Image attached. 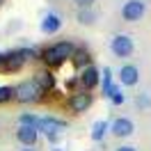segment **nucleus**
<instances>
[{
  "label": "nucleus",
  "mask_w": 151,
  "mask_h": 151,
  "mask_svg": "<svg viewBox=\"0 0 151 151\" xmlns=\"http://www.w3.org/2000/svg\"><path fill=\"white\" fill-rule=\"evenodd\" d=\"M76 53V46L73 41H57V44H53V46H48L44 53H41V57H44V62L50 66H60L64 64L66 60H71Z\"/></svg>",
  "instance_id": "obj_1"
},
{
  "label": "nucleus",
  "mask_w": 151,
  "mask_h": 151,
  "mask_svg": "<svg viewBox=\"0 0 151 151\" xmlns=\"http://www.w3.org/2000/svg\"><path fill=\"white\" fill-rule=\"evenodd\" d=\"M39 96H41V89L35 80H23L14 87V99L19 103H35V101H39Z\"/></svg>",
  "instance_id": "obj_2"
},
{
  "label": "nucleus",
  "mask_w": 151,
  "mask_h": 151,
  "mask_svg": "<svg viewBox=\"0 0 151 151\" xmlns=\"http://www.w3.org/2000/svg\"><path fill=\"white\" fill-rule=\"evenodd\" d=\"M144 12H147L144 0H128V2H124V7H122V19L133 23V21H140L144 16Z\"/></svg>",
  "instance_id": "obj_3"
},
{
  "label": "nucleus",
  "mask_w": 151,
  "mask_h": 151,
  "mask_svg": "<svg viewBox=\"0 0 151 151\" xmlns=\"http://www.w3.org/2000/svg\"><path fill=\"white\" fill-rule=\"evenodd\" d=\"M110 48H112V53L117 57H128L133 53V39L128 35H117V37L110 41Z\"/></svg>",
  "instance_id": "obj_4"
},
{
  "label": "nucleus",
  "mask_w": 151,
  "mask_h": 151,
  "mask_svg": "<svg viewBox=\"0 0 151 151\" xmlns=\"http://www.w3.org/2000/svg\"><path fill=\"white\" fill-rule=\"evenodd\" d=\"M89 105H92V94L89 92H76L69 99V108L73 112H85V110H89Z\"/></svg>",
  "instance_id": "obj_5"
},
{
  "label": "nucleus",
  "mask_w": 151,
  "mask_h": 151,
  "mask_svg": "<svg viewBox=\"0 0 151 151\" xmlns=\"http://www.w3.org/2000/svg\"><path fill=\"white\" fill-rule=\"evenodd\" d=\"M137 80H140L137 66H133V64H124L122 69H119V83H122V85L133 87V85H137Z\"/></svg>",
  "instance_id": "obj_6"
},
{
  "label": "nucleus",
  "mask_w": 151,
  "mask_h": 151,
  "mask_svg": "<svg viewBox=\"0 0 151 151\" xmlns=\"http://www.w3.org/2000/svg\"><path fill=\"white\" fill-rule=\"evenodd\" d=\"M99 80H101V71L96 69V66H87L83 69V73H80V83L85 89H94L99 85Z\"/></svg>",
  "instance_id": "obj_7"
},
{
  "label": "nucleus",
  "mask_w": 151,
  "mask_h": 151,
  "mask_svg": "<svg viewBox=\"0 0 151 151\" xmlns=\"http://www.w3.org/2000/svg\"><path fill=\"white\" fill-rule=\"evenodd\" d=\"M37 137H39V133L35 126H19V131H16V140L21 144H25V147H32L37 142Z\"/></svg>",
  "instance_id": "obj_8"
},
{
  "label": "nucleus",
  "mask_w": 151,
  "mask_h": 151,
  "mask_svg": "<svg viewBox=\"0 0 151 151\" xmlns=\"http://www.w3.org/2000/svg\"><path fill=\"white\" fill-rule=\"evenodd\" d=\"M62 128H66V122L57 119V117H41L37 131H46V135H50V133H57Z\"/></svg>",
  "instance_id": "obj_9"
},
{
  "label": "nucleus",
  "mask_w": 151,
  "mask_h": 151,
  "mask_svg": "<svg viewBox=\"0 0 151 151\" xmlns=\"http://www.w3.org/2000/svg\"><path fill=\"white\" fill-rule=\"evenodd\" d=\"M133 122L131 119H126V117H119V119H114L112 126H110V131H112V135H117V137H126V135H131L133 133Z\"/></svg>",
  "instance_id": "obj_10"
},
{
  "label": "nucleus",
  "mask_w": 151,
  "mask_h": 151,
  "mask_svg": "<svg viewBox=\"0 0 151 151\" xmlns=\"http://www.w3.org/2000/svg\"><path fill=\"white\" fill-rule=\"evenodd\" d=\"M35 83L39 85V89H41V92H50V89L55 87V76L50 73L48 69H41V71H37V73H35Z\"/></svg>",
  "instance_id": "obj_11"
},
{
  "label": "nucleus",
  "mask_w": 151,
  "mask_h": 151,
  "mask_svg": "<svg viewBox=\"0 0 151 151\" xmlns=\"http://www.w3.org/2000/svg\"><path fill=\"white\" fill-rule=\"evenodd\" d=\"M60 28H62V19H60L57 14L50 12V14L44 16V21H41V32H44V35H55Z\"/></svg>",
  "instance_id": "obj_12"
},
{
  "label": "nucleus",
  "mask_w": 151,
  "mask_h": 151,
  "mask_svg": "<svg viewBox=\"0 0 151 151\" xmlns=\"http://www.w3.org/2000/svg\"><path fill=\"white\" fill-rule=\"evenodd\" d=\"M23 62H25L23 53H21V50H14V53H7V55H5L2 69H5V71H19L21 66H23Z\"/></svg>",
  "instance_id": "obj_13"
},
{
  "label": "nucleus",
  "mask_w": 151,
  "mask_h": 151,
  "mask_svg": "<svg viewBox=\"0 0 151 151\" xmlns=\"http://www.w3.org/2000/svg\"><path fill=\"white\" fill-rule=\"evenodd\" d=\"M89 60H92V57H89V50H87V48H76L73 57H71L73 66H76V69H80V71L87 69V66H92V64H89Z\"/></svg>",
  "instance_id": "obj_14"
},
{
  "label": "nucleus",
  "mask_w": 151,
  "mask_h": 151,
  "mask_svg": "<svg viewBox=\"0 0 151 151\" xmlns=\"http://www.w3.org/2000/svg\"><path fill=\"white\" fill-rule=\"evenodd\" d=\"M105 133H108V122L99 119V122L92 126V140H94V142H101L105 137Z\"/></svg>",
  "instance_id": "obj_15"
},
{
  "label": "nucleus",
  "mask_w": 151,
  "mask_h": 151,
  "mask_svg": "<svg viewBox=\"0 0 151 151\" xmlns=\"http://www.w3.org/2000/svg\"><path fill=\"white\" fill-rule=\"evenodd\" d=\"M39 122H41V117L30 114V112H25V114H21V117H19V124H21V126H35V128H39Z\"/></svg>",
  "instance_id": "obj_16"
},
{
  "label": "nucleus",
  "mask_w": 151,
  "mask_h": 151,
  "mask_svg": "<svg viewBox=\"0 0 151 151\" xmlns=\"http://www.w3.org/2000/svg\"><path fill=\"white\" fill-rule=\"evenodd\" d=\"M101 78H103V94L108 96V92L112 89V69L105 66L103 71H101Z\"/></svg>",
  "instance_id": "obj_17"
},
{
  "label": "nucleus",
  "mask_w": 151,
  "mask_h": 151,
  "mask_svg": "<svg viewBox=\"0 0 151 151\" xmlns=\"http://www.w3.org/2000/svg\"><path fill=\"white\" fill-rule=\"evenodd\" d=\"M96 21V14L92 9H80L78 12V23H83V25H92Z\"/></svg>",
  "instance_id": "obj_18"
},
{
  "label": "nucleus",
  "mask_w": 151,
  "mask_h": 151,
  "mask_svg": "<svg viewBox=\"0 0 151 151\" xmlns=\"http://www.w3.org/2000/svg\"><path fill=\"white\" fill-rule=\"evenodd\" d=\"M12 96H14V87H7V85H2V87H0V103L9 101Z\"/></svg>",
  "instance_id": "obj_19"
},
{
  "label": "nucleus",
  "mask_w": 151,
  "mask_h": 151,
  "mask_svg": "<svg viewBox=\"0 0 151 151\" xmlns=\"http://www.w3.org/2000/svg\"><path fill=\"white\" fill-rule=\"evenodd\" d=\"M73 2L80 7V9H89V7L94 5V0H73Z\"/></svg>",
  "instance_id": "obj_20"
},
{
  "label": "nucleus",
  "mask_w": 151,
  "mask_h": 151,
  "mask_svg": "<svg viewBox=\"0 0 151 151\" xmlns=\"http://www.w3.org/2000/svg\"><path fill=\"white\" fill-rule=\"evenodd\" d=\"M137 105H151V101L147 96H140V99H137Z\"/></svg>",
  "instance_id": "obj_21"
},
{
  "label": "nucleus",
  "mask_w": 151,
  "mask_h": 151,
  "mask_svg": "<svg viewBox=\"0 0 151 151\" xmlns=\"http://www.w3.org/2000/svg\"><path fill=\"white\" fill-rule=\"evenodd\" d=\"M117 151H137V149H135V147H119Z\"/></svg>",
  "instance_id": "obj_22"
},
{
  "label": "nucleus",
  "mask_w": 151,
  "mask_h": 151,
  "mask_svg": "<svg viewBox=\"0 0 151 151\" xmlns=\"http://www.w3.org/2000/svg\"><path fill=\"white\" fill-rule=\"evenodd\" d=\"M46 137H48L50 142H57V133H50V135H46Z\"/></svg>",
  "instance_id": "obj_23"
},
{
  "label": "nucleus",
  "mask_w": 151,
  "mask_h": 151,
  "mask_svg": "<svg viewBox=\"0 0 151 151\" xmlns=\"http://www.w3.org/2000/svg\"><path fill=\"white\" fill-rule=\"evenodd\" d=\"M5 55H7V53H0V66L5 64Z\"/></svg>",
  "instance_id": "obj_24"
},
{
  "label": "nucleus",
  "mask_w": 151,
  "mask_h": 151,
  "mask_svg": "<svg viewBox=\"0 0 151 151\" xmlns=\"http://www.w3.org/2000/svg\"><path fill=\"white\" fill-rule=\"evenodd\" d=\"M21 151H35V149H30V147H25V149H21Z\"/></svg>",
  "instance_id": "obj_25"
},
{
  "label": "nucleus",
  "mask_w": 151,
  "mask_h": 151,
  "mask_svg": "<svg viewBox=\"0 0 151 151\" xmlns=\"http://www.w3.org/2000/svg\"><path fill=\"white\" fill-rule=\"evenodd\" d=\"M50 151H64V149H50Z\"/></svg>",
  "instance_id": "obj_26"
},
{
  "label": "nucleus",
  "mask_w": 151,
  "mask_h": 151,
  "mask_svg": "<svg viewBox=\"0 0 151 151\" xmlns=\"http://www.w3.org/2000/svg\"><path fill=\"white\" fill-rule=\"evenodd\" d=\"M0 5H2V0H0Z\"/></svg>",
  "instance_id": "obj_27"
}]
</instances>
